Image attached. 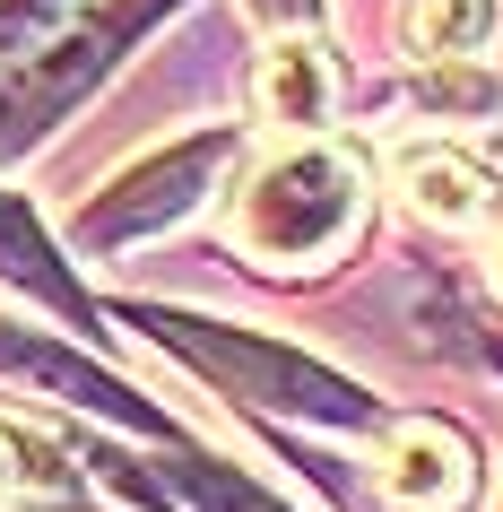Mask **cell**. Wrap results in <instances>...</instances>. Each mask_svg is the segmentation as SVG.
<instances>
[{
    "mask_svg": "<svg viewBox=\"0 0 503 512\" xmlns=\"http://www.w3.org/2000/svg\"><path fill=\"white\" fill-rule=\"evenodd\" d=\"M356 217H365V174H356V157H339V148H287V157H269L243 183L235 226L269 261H330L356 235Z\"/></svg>",
    "mask_w": 503,
    "mask_h": 512,
    "instance_id": "1",
    "label": "cell"
},
{
    "mask_svg": "<svg viewBox=\"0 0 503 512\" xmlns=\"http://www.w3.org/2000/svg\"><path fill=\"white\" fill-rule=\"evenodd\" d=\"M191 365H209L235 400H261V408H287V417H321V426H365L373 400L356 382H339L330 365L313 356H287L269 339H243V330H209V322H157Z\"/></svg>",
    "mask_w": 503,
    "mask_h": 512,
    "instance_id": "2",
    "label": "cell"
},
{
    "mask_svg": "<svg viewBox=\"0 0 503 512\" xmlns=\"http://www.w3.org/2000/svg\"><path fill=\"white\" fill-rule=\"evenodd\" d=\"M373 478L399 512H469L477 504V452L469 434L443 426V417H408V426L382 443Z\"/></svg>",
    "mask_w": 503,
    "mask_h": 512,
    "instance_id": "3",
    "label": "cell"
},
{
    "mask_svg": "<svg viewBox=\"0 0 503 512\" xmlns=\"http://www.w3.org/2000/svg\"><path fill=\"white\" fill-rule=\"evenodd\" d=\"M391 183H399V200H408L425 226H451V235H486V226H503V183L477 157L443 148V139L399 148V157H391Z\"/></svg>",
    "mask_w": 503,
    "mask_h": 512,
    "instance_id": "4",
    "label": "cell"
},
{
    "mask_svg": "<svg viewBox=\"0 0 503 512\" xmlns=\"http://www.w3.org/2000/svg\"><path fill=\"white\" fill-rule=\"evenodd\" d=\"M217 165H226V139H191V148H174V157L139 165V174H122V183H113L105 200L79 217V235H87V243H122V235H139V226H165V217H183Z\"/></svg>",
    "mask_w": 503,
    "mask_h": 512,
    "instance_id": "5",
    "label": "cell"
},
{
    "mask_svg": "<svg viewBox=\"0 0 503 512\" xmlns=\"http://www.w3.org/2000/svg\"><path fill=\"white\" fill-rule=\"evenodd\" d=\"M252 105L278 131H321L330 122V70H321V53L313 44H269L261 79H252Z\"/></svg>",
    "mask_w": 503,
    "mask_h": 512,
    "instance_id": "6",
    "label": "cell"
},
{
    "mask_svg": "<svg viewBox=\"0 0 503 512\" xmlns=\"http://www.w3.org/2000/svg\"><path fill=\"white\" fill-rule=\"evenodd\" d=\"M495 35V0H417L408 9V44L425 61H460Z\"/></svg>",
    "mask_w": 503,
    "mask_h": 512,
    "instance_id": "7",
    "label": "cell"
},
{
    "mask_svg": "<svg viewBox=\"0 0 503 512\" xmlns=\"http://www.w3.org/2000/svg\"><path fill=\"white\" fill-rule=\"evenodd\" d=\"M174 478H183V495L200 512H278L261 495V486H243V478H226V469H209V460H191V469H174Z\"/></svg>",
    "mask_w": 503,
    "mask_h": 512,
    "instance_id": "8",
    "label": "cell"
},
{
    "mask_svg": "<svg viewBox=\"0 0 503 512\" xmlns=\"http://www.w3.org/2000/svg\"><path fill=\"white\" fill-rule=\"evenodd\" d=\"M269 9H287V18H313V0H269Z\"/></svg>",
    "mask_w": 503,
    "mask_h": 512,
    "instance_id": "9",
    "label": "cell"
},
{
    "mask_svg": "<svg viewBox=\"0 0 503 512\" xmlns=\"http://www.w3.org/2000/svg\"><path fill=\"white\" fill-rule=\"evenodd\" d=\"M495 296H503V235H495Z\"/></svg>",
    "mask_w": 503,
    "mask_h": 512,
    "instance_id": "10",
    "label": "cell"
}]
</instances>
